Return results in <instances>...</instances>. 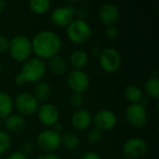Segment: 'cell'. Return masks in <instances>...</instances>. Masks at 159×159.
Segmentation results:
<instances>
[{
    "mask_svg": "<svg viewBox=\"0 0 159 159\" xmlns=\"http://www.w3.org/2000/svg\"><path fill=\"white\" fill-rule=\"evenodd\" d=\"M75 14H77V15L79 16V18H78V19L85 20V19L88 17L89 12H88V9H87V7H77V8H76V12H75Z\"/></svg>",
    "mask_w": 159,
    "mask_h": 159,
    "instance_id": "obj_31",
    "label": "cell"
},
{
    "mask_svg": "<svg viewBox=\"0 0 159 159\" xmlns=\"http://www.w3.org/2000/svg\"><path fill=\"white\" fill-rule=\"evenodd\" d=\"M148 102H149V100H148V98L143 96V97L142 98V100L140 101V102H139V103H140V104H142L143 106H144V107H145V106L148 104Z\"/></svg>",
    "mask_w": 159,
    "mask_h": 159,
    "instance_id": "obj_38",
    "label": "cell"
},
{
    "mask_svg": "<svg viewBox=\"0 0 159 159\" xmlns=\"http://www.w3.org/2000/svg\"><path fill=\"white\" fill-rule=\"evenodd\" d=\"M28 5L33 12L36 14H43L49 9L51 2L49 0H31Z\"/></svg>",
    "mask_w": 159,
    "mask_h": 159,
    "instance_id": "obj_24",
    "label": "cell"
},
{
    "mask_svg": "<svg viewBox=\"0 0 159 159\" xmlns=\"http://www.w3.org/2000/svg\"><path fill=\"white\" fill-rule=\"evenodd\" d=\"M101 48H99V47H93L92 48H91V50H90V52H91V54L93 55V56H95V57H99L100 56V54H101Z\"/></svg>",
    "mask_w": 159,
    "mask_h": 159,
    "instance_id": "obj_37",
    "label": "cell"
},
{
    "mask_svg": "<svg viewBox=\"0 0 159 159\" xmlns=\"http://www.w3.org/2000/svg\"><path fill=\"white\" fill-rule=\"evenodd\" d=\"M70 65L75 70H82L89 62V55L85 50H74L69 56Z\"/></svg>",
    "mask_w": 159,
    "mask_h": 159,
    "instance_id": "obj_17",
    "label": "cell"
},
{
    "mask_svg": "<svg viewBox=\"0 0 159 159\" xmlns=\"http://www.w3.org/2000/svg\"><path fill=\"white\" fill-rule=\"evenodd\" d=\"M6 8V2L3 0H0V12L3 11Z\"/></svg>",
    "mask_w": 159,
    "mask_h": 159,
    "instance_id": "obj_39",
    "label": "cell"
},
{
    "mask_svg": "<svg viewBox=\"0 0 159 159\" xmlns=\"http://www.w3.org/2000/svg\"><path fill=\"white\" fill-rule=\"evenodd\" d=\"M85 102L84 97L79 93H72L69 97V104L72 108L78 110L82 109V106Z\"/></svg>",
    "mask_w": 159,
    "mask_h": 159,
    "instance_id": "obj_26",
    "label": "cell"
},
{
    "mask_svg": "<svg viewBox=\"0 0 159 159\" xmlns=\"http://www.w3.org/2000/svg\"><path fill=\"white\" fill-rule=\"evenodd\" d=\"M124 96L128 102L131 103H139L143 97V90L136 85H129L125 89Z\"/></svg>",
    "mask_w": 159,
    "mask_h": 159,
    "instance_id": "obj_21",
    "label": "cell"
},
{
    "mask_svg": "<svg viewBox=\"0 0 159 159\" xmlns=\"http://www.w3.org/2000/svg\"><path fill=\"white\" fill-rule=\"evenodd\" d=\"M35 143L41 151L52 154L61 145V135L52 129H47L37 135Z\"/></svg>",
    "mask_w": 159,
    "mask_h": 159,
    "instance_id": "obj_5",
    "label": "cell"
},
{
    "mask_svg": "<svg viewBox=\"0 0 159 159\" xmlns=\"http://www.w3.org/2000/svg\"><path fill=\"white\" fill-rule=\"evenodd\" d=\"M48 67L55 75H61L67 71V61L64 57L58 54L48 60Z\"/></svg>",
    "mask_w": 159,
    "mask_h": 159,
    "instance_id": "obj_18",
    "label": "cell"
},
{
    "mask_svg": "<svg viewBox=\"0 0 159 159\" xmlns=\"http://www.w3.org/2000/svg\"><path fill=\"white\" fill-rule=\"evenodd\" d=\"M73 127L77 130H85L92 124V115L87 109H78L73 114L71 117Z\"/></svg>",
    "mask_w": 159,
    "mask_h": 159,
    "instance_id": "obj_14",
    "label": "cell"
},
{
    "mask_svg": "<svg viewBox=\"0 0 159 159\" xmlns=\"http://www.w3.org/2000/svg\"><path fill=\"white\" fill-rule=\"evenodd\" d=\"M74 18V14L68 9L66 6L62 7H57L54 8L50 14V20L53 22V24L59 26V27H64L67 26Z\"/></svg>",
    "mask_w": 159,
    "mask_h": 159,
    "instance_id": "obj_15",
    "label": "cell"
},
{
    "mask_svg": "<svg viewBox=\"0 0 159 159\" xmlns=\"http://www.w3.org/2000/svg\"><path fill=\"white\" fill-rule=\"evenodd\" d=\"M34 151V144L31 142H26L22 144V153L24 155L26 154H31Z\"/></svg>",
    "mask_w": 159,
    "mask_h": 159,
    "instance_id": "obj_33",
    "label": "cell"
},
{
    "mask_svg": "<svg viewBox=\"0 0 159 159\" xmlns=\"http://www.w3.org/2000/svg\"><path fill=\"white\" fill-rule=\"evenodd\" d=\"M80 159H102L101 158V156L96 153V152H92V151H89V152H86L85 154H83L81 156Z\"/></svg>",
    "mask_w": 159,
    "mask_h": 159,
    "instance_id": "obj_30",
    "label": "cell"
},
{
    "mask_svg": "<svg viewBox=\"0 0 159 159\" xmlns=\"http://www.w3.org/2000/svg\"><path fill=\"white\" fill-rule=\"evenodd\" d=\"M26 122L22 116L11 114L5 118V127L10 132H20L25 128Z\"/></svg>",
    "mask_w": 159,
    "mask_h": 159,
    "instance_id": "obj_16",
    "label": "cell"
},
{
    "mask_svg": "<svg viewBox=\"0 0 159 159\" xmlns=\"http://www.w3.org/2000/svg\"><path fill=\"white\" fill-rule=\"evenodd\" d=\"M9 46V40L7 36L0 34V53H4L7 50H8Z\"/></svg>",
    "mask_w": 159,
    "mask_h": 159,
    "instance_id": "obj_29",
    "label": "cell"
},
{
    "mask_svg": "<svg viewBox=\"0 0 159 159\" xmlns=\"http://www.w3.org/2000/svg\"><path fill=\"white\" fill-rule=\"evenodd\" d=\"M33 52L41 60H49L59 54L61 39L58 34L49 30H42L31 40Z\"/></svg>",
    "mask_w": 159,
    "mask_h": 159,
    "instance_id": "obj_1",
    "label": "cell"
},
{
    "mask_svg": "<svg viewBox=\"0 0 159 159\" xmlns=\"http://www.w3.org/2000/svg\"><path fill=\"white\" fill-rule=\"evenodd\" d=\"M47 72V64L44 60L37 57L30 58L23 62L20 75L26 83H37L41 81Z\"/></svg>",
    "mask_w": 159,
    "mask_h": 159,
    "instance_id": "obj_2",
    "label": "cell"
},
{
    "mask_svg": "<svg viewBox=\"0 0 159 159\" xmlns=\"http://www.w3.org/2000/svg\"><path fill=\"white\" fill-rule=\"evenodd\" d=\"M98 16L105 26L115 25L119 19V9L113 3H104L100 7Z\"/></svg>",
    "mask_w": 159,
    "mask_h": 159,
    "instance_id": "obj_13",
    "label": "cell"
},
{
    "mask_svg": "<svg viewBox=\"0 0 159 159\" xmlns=\"http://www.w3.org/2000/svg\"><path fill=\"white\" fill-rule=\"evenodd\" d=\"M14 82H15V84H16L17 86H22V85H24V84L26 83V82L24 81L23 77L20 75V73L17 74V75H15V77H14Z\"/></svg>",
    "mask_w": 159,
    "mask_h": 159,
    "instance_id": "obj_35",
    "label": "cell"
},
{
    "mask_svg": "<svg viewBox=\"0 0 159 159\" xmlns=\"http://www.w3.org/2000/svg\"><path fill=\"white\" fill-rule=\"evenodd\" d=\"M50 86L45 81H39L34 89V96L38 102H46L50 96Z\"/></svg>",
    "mask_w": 159,
    "mask_h": 159,
    "instance_id": "obj_20",
    "label": "cell"
},
{
    "mask_svg": "<svg viewBox=\"0 0 159 159\" xmlns=\"http://www.w3.org/2000/svg\"><path fill=\"white\" fill-rule=\"evenodd\" d=\"M38 120L47 127H53L57 122H59V110L58 108L50 102H45L39 105L37 110Z\"/></svg>",
    "mask_w": 159,
    "mask_h": 159,
    "instance_id": "obj_12",
    "label": "cell"
},
{
    "mask_svg": "<svg viewBox=\"0 0 159 159\" xmlns=\"http://www.w3.org/2000/svg\"><path fill=\"white\" fill-rule=\"evenodd\" d=\"M14 107V102L10 95L0 91V118L5 119L11 115Z\"/></svg>",
    "mask_w": 159,
    "mask_h": 159,
    "instance_id": "obj_19",
    "label": "cell"
},
{
    "mask_svg": "<svg viewBox=\"0 0 159 159\" xmlns=\"http://www.w3.org/2000/svg\"><path fill=\"white\" fill-rule=\"evenodd\" d=\"M92 30L86 20L73 19L66 26V35L68 39L77 45L86 43L91 36Z\"/></svg>",
    "mask_w": 159,
    "mask_h": 159,
    "instance_id": "obj_3",
    "label": "cell"
},
{
    "mask_svg": "<svg viewBox=\"0 0 159 159\" xmlns=\"http://www.w3.org/2000/svg\"><path fill=\"white\" fill-rule=\"evenodd\" d=\"M147 152L146 142L140 137L128 139L123 145V154L129 159H140Z\"/></svg>",
    "mask_w": 159,
    "mask_h": 159,
    "instance_id": "obj_10",
    "label": "cell"
},
{
    "mask_svg": "<svg viewBox=\"0 0 159 159\" xmlns=\"http://www.w3.org/2000/svg\"><path fill=\"white\" fill-rule=\"evenodd\" d=\"M92 122L95 126V129L101 131L111 130L117 123V116L112 110L102 109L94 115L92 117Z\"/></svg>",
    "mask_w": 159,
    "mask_h": 159,
    "instance_id": "obj_11",
    "label": "cell"
},
{
    "mask_svg": "<svg viewBox=\"0 0 159 159\" xmlns=\"http://www.w3.org/2000/svg\"><path fill=\"white\" fill-rule=\"evenodd\" d=\"M144 89L146 94L153 98L157 100L159 98V79L157 76H151L149 77L145 84H144Z\"/></svg>",
    "mask_w": 159,
    "mask_h": 159,
    "instance_id": "obj_22",
    "label": "cell"
},
{
    "mask_svg": "<svg viewBox=\"0 0 159 159\" xmlns=\"http://www.w3.org/2000/svg\"><path fill=\"white\" fill-rule=\"evenodd\" d=\"M66 83L73 93L82 94L89 87V77L83 70L73 69L67 75Z\"/></svg>",
    "mask_w": 159,
    "mask_h": 159,
    "instance_id": "obj_8",
    "label": "cell"
},
{
    "mask_svg": "<svg viewBox=\"0 0 159 159\" xmlns=\"http://www.w3.org/2000/svg\"><path fill=\"white\" fill-rule=\"evenodd\" d=\"M14 107L20 116H32L37 112L39 108V102L32 93L21 92L16 97L14 101Z\"/></svg>",
    "mask_w": 159,
    "mask_h": 159,
    "instance_id": "obj_7",
    "label": "cell"
},
{
    "mask_svg": "<svg viewBox=\"0 0 159 159\" xmlns=\"http://www.w3.org/2000/svg\"><path fill=\"white\" fill-rule=\"evenodd\" d=\"M104 35L108 39H115L118 35V30L115 25L106 26V28L104 30Z\"/></svg>",
    "mask_w": 159,
    "mask_h": 159,
    "instance_id": "obj_28",
    "label": "cell"
},
{
    "mask_svg": "<svg viewBox=\"0 0 159 159\" xmlns=\"http://www.w3.org/2000/svg\"><path fill=\"white\" fill-rule=\"evenodd\" d=\"M7 159H28L26 155H24L21 151H15L11 153Z\"/></svg>",
    "mask_w": 159,
    "mask_h": 159,
    "instance_id": "obj_32",
    "label": "cell"
},
{
    "mask_svg": "<svg viewBox=\"0 0 159 159\" xmlns=\"http://www.w3.org/2000/svg\"><path fill=\"white\" fill-rule=\"evenodd\" d=\"M11 145V137L10 135L4 131L0 130V156L5 154Z\"/></svg>",
    "mask_w": 159,
    "mask_h": 159,
    "instance_id": "obj_25",
    "label": "cell"
},
{
    "mask_svg": "<svg viewBox=\"0 0 159 159\" xmlns=\"http://www.w3.org/2000/svg\"><path fill=\"white\" fill-rule=\"evenodd\" d=\"M61 144L68 150H74L79 145V138L74 132H65L61 136Z\"/></svg>",
    "mask_w": 159,
    "mask_h": 159,
    "instance_id": "obj_23",
    "label": "cell"
},
{
    "mask_svg": "<svg viewBox=\"0 0 159 159\" xmlns=\"http://www.w3.org/2000/svg\"><path fill=\"white\" fill-rule=\"evenodd\" d=\"M99 64L106 73H115L122 65L121 54L113 48H106L101 51L99 56Z\"/></svg>",
    "mask_w": 159,
    "mask_h": 159,
    "instance_id": "obj_6",
    "label": "cell"
},
{
    "mask_svg": "<svg viewBox=\"0 0 159 159\" xmlns=\"http://www.w3.org/2000/svg\"><path fill=\"white\" fill-rule=\"evenodd\" d=\"M128 123L136 129H141L147 122V113L144 106L140 103H130L125 112Z\"/></svg>",
    "mask_w": 159,
    "mask_h": 159,
    "instance_id": "obj_9",
    "label": "cell"
},
{
    "mask_svg": "<svg viewBox=\"0 0 159 159\" xmlns=\"http://www.w3.org/2000/svg\"><path fill=\"white\" fill-rule=\"evenodd\" d=\"M102 131L97 129H90L87 134V140L90 144H97L102 141Z\"/></svg>",
    "mask_w": 159,
    "mask_h": 159,
    "instance_id": "obj_27",
    "label": "cell"
},
{
    "mask_svg": "<svg viewBox=\"0 0 159 159\" xmlns=\"http://www.w3.org/2000/svg\"><path fill=\"white\" fill-rule=\"evenodd\" d=\"M2 69H3V64H2V62L0 61V72L2 71Z\"/></svg>",
    "mask_w": 159,
    "mask_h": 159,
    "instance_id": "obj_40",
    "label": "cell"
},
{
    "mask_svg": "<svg viewBox=\"0 0 159 159\" xmlns=\"http://www.w3.org/2000/svg\"><path fill=\"white\" fill-rule=\"evenodd\" d=\"M123 159H129V158H127V157H124V158Z\"/></svg>",
    "mask_w": 159,
    "mask_h": 159,
    "instance_id": "obj_41",
    "label": "cell"
},
{
    "mask_svg": "<svg viewBox=\"0 0 159 159\" xmlns=\"http://www.w3.org/2000/svg\"><path fill=\"white\" fill-rule=\"evenodd\" d=\"M36 159H61L58 156L54 155V154H49V153H43L41 155H39Z\"/></svg>",
    "mask_w": 159,
    "mask_h": 159,
    "instance_id": "obj_34",
    "label": "cell"
},
{
    "mask_svg": "<svg viewBox=\"0 0 159 159\" xmlns=\"http://www.w3.org/2000/svg\"><path fill=\"white\" fill-rule=\"evenodd\" d=\"M62 129H63V125L61 124V123H60V122H57L54 126H53V130H55L56 132H58V133H60L61 134V130H62Z\"/></svg>",
    "mask_w": 159,
    "mask_h": 159,
    "instance_id": "obj_36",
    "label": "cell"
},
{
    "mask_svg": "<svg viewBox=\"0 0 159 159\" xmlns=\"http://www.w3.org/2000/svg\"><path fill=\"white\" fill-rule=\"evenodd\" d=\"M8 51L13 60L18 62H24L30 59L33 52L31 40L22 34L14 36L9 41Z\"/></svg>",
    "mask_w": 159,
    "mask_h": 159,
    "instance_id": "obj_4",
    "label": "cell"
}]
</instances>
